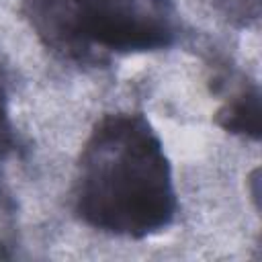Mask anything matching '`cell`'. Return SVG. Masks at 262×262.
<instances>
[{"label": "cell", "mask_w": 262, "mask_h": 262, "mask_svg": "<svg viewBox=\"0 0 262 262\" xmlns=\"http://www.w3.org/2000/svg\"><path fill=\"white\" fill-rule=\"evenodd\" d=\"M10 141H12V125H10V111H8V92H6L4 74L0 70V160L8 151Z\"/></svg>", "instance_id": "4"}, {"label": "cell", "mask_w": 262, "mask_h": 262, "mask_svg": "<svg viewBox=\"0 0 262 262\" xmlns=\"http://www.w3.org/2000/svg\"><path fill=\"white\" fill-rule=\"evenodd\" d=\"M223 2H227V4H229V14H233V0H223ZM237 2H239L242 16H244V14L248 16V12H250V10H248V0H237ZM252 2H254V4H258V0H252Z\"/></svg>", "instance_id": "5"}, {"label": "cell", "mask_w": 262, "mask_h": 262, "mask_svg": "<svg viewBox=\"0 0 262 262\" xmlns=\"http://www.w3.org/2000/svg\"><path fill=\"white\" fill-rule=\"evenodd\" d=\"M176 10L172 0H82L66 33L61 53H135L172 43Z\"/></svg>", "instance_id": "2"}, {"label": "cell", "mask_w": 262, "mask_h": 262, "mask_svg": "<svg viewBox=\"0 0 262 262\" xmlns=\"http://www.w3.org/2000/svg\"><path fill=\"white\" fill-rule=\"evenodd\" d=\"M219 117H221V125L225 129H229L233 133H244V135L258 137V133H260V98H258V90L256 88L252 92L246 90L239 96H235Z\"/></svg>", "instance_id": "3"}, {"label": "cell", "mask_w": 262, "mask_h": 262, "mask_svg": "<svg viewBox=\"0 0 262 262\" xmlns=\"http://www.w3.org/2000/svg\"><path fill=\"white\" fill-rule=\"evenodd\" d=\"M72 194L76 215L102 233L139 239L172 223V168L141 113H111L92 127L76 164Z\"/></svg>", "instance_id": "1"}]
</instances>
